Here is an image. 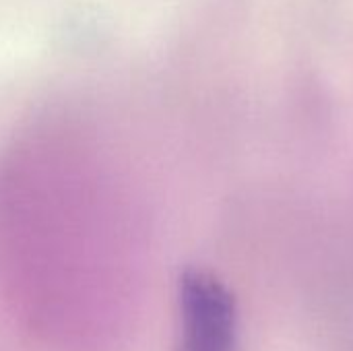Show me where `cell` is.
Segmentation results:
<instances>
[{"label":"cell","instance_id":"cell-1","mask_svg":"<svg viewBox=\"0 0 353 351\" xmlns=\"http://www.w3.org/2000/svg\"><path fill=\"white\" fill-rule=\"evenodd\" d=\"M182 351H236V304L213 275L188 271L180 281Z\"/></svg>","mask_w":353,"mask_h":351}]
</instances>
